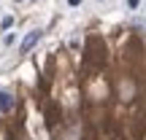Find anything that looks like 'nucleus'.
Returning a JSON list of instances; mask_svg holds the SVG:
<instances>
[{
  "mask_svg": "<svg viewBox=\"0 0 146 140\" xmlns=\"http://www.w3.org/2000/svg\"><path fill=\"white\" fill-rule=\"evenodd\" d=\"M41 38H43V30H33V32H27L25 41H22V46H19V49H22V54H27L38 41H41Z\"/></svg>",
  "mask_w": 146,
  "mask_h": 140,
  "instance_id": "nucleus-1",
  "label": "nucleus"
},
{
  "mask_svg": "<svg viewBox=\"0 0 146 140\" xmlns=\"http://www.w3.org/2000/svg\"><path fill=\"white\" fill-rule=\"evenodd\" d=\"M11 108H14V97L8 92H0V113H11Z\"/></svg>",
  "mask_w": 146,
  "mask_h": 140,
  "instance_id": "nucleus-2",
  "label": "nucleus"
},
{
  "mask_svg": "<svg viewBox=\"0 0 146 140\" xmlns=\"http://www.w3.org/2000/svg\"><path fill=\"white\" fill-rule=\"evenodd\" d=\"M11 24H14V16H3V22H0V30H8Z\"/></svg>",
  "mask_w": 146,
  "mask_h": 140,
  "instance_id": "nucleus-3",
  "label": "nucleus"
},
{
  "mask_svg": "<svg viewBox=\"0 0 146 140\" xmlns=\"http://www.w3.org/2000/svg\"><path fill=\"white\" fill-rule=\"evenodd\" d=\"M141 5V0H127V8H138Z\"/></svg>",
  "mask_w": 146,
  "mask_h": 140,
  "instance_id": "nucleus-4",
  "label": "nucleus"
},
{
  "mask_svg": "<svg viewBox=\"0 0 146 140\" xmlns=\"http://www.w3.org/2000/svg\"><path fill=\"white\" fill-rule=\"evenodd\" d=\"M78 3H81V0H68V5H78Z\"/></svg>",
  "mask_w": 146,
  "mask_h": 140,
  "instance_id": "nucleus-5",
  "label": "nucleus"
}]
</instances>
